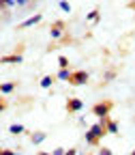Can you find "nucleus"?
<instances>
[{"mask_svg":"<svg viewBox=\"0 0 135 155\" xmlns=\"http://www.w3.org/2000/svg\"><path fill=\"white\" fill-rule=\"evenodd\" d=\"M111 108H114V104H111L109 99H105V101H99V104L92 106V114L99 116V119H107L109 112H111Z\"/></svg>","mask_w":135,"mask_h":155,"instance_id":"f257e3e1","label":"nucleus"},{"mask_svg":"<svg viewBox=\"0 0 135 155\" xmlns=\"http://www.w3.org/2000/svg\"><path fill=\"white\" fill-rule=\"evenodd\" d=\"M69 82H71L73 86H84V84L88 82V73H86L84 69H82V71H75V73H71Z\"/></svg>","mask_w":135,"mask_h":155,"instance_id":"f03ea898","label":"nucleus"},{"mask_svg":"<svg viewBox=\"0 0 135 155\" xmlns=\"http://www.w3.org/2000/svg\"><path fill=\"white\" fill-rule=\"evenodd\" d=\"M90 131H92V134L96 136V138H99V140H101V138H103V136L107 134V127H105V119H101L99 123H94V125L90 127Z\"/></svg>","mask_w":135,"mask_h":155,"instance_id":"7ed1b4c3","label":"nucleus"},{"mask_svg":"<svg viewBox=\"0 0 135 155\" xmlns=\"http://www.w3.org/2000/svg\"><path fill=\"white\" fill-rule=\"evenodd\" d=\"M62 35H64V22L52 24V28H49V37H52V39H60Z\"/></svg>","mask_w":135,"mask_h":155,"instance_id":"20e7f679","label":"nucleus"},{"mask_svg":"<svg viewBox=\"0 0 135 155\" xmlns=\"http://www.w3.org/2000/svg\"><path fill=\"white\" fill-rule=\"evenodd\" d=\"M84 108V101L77 99V97H71V99L67 101V112H80Z\"/></svg>","mask_w":135,"mask_h":155,"instance_id":"39448f33","label":"nucleus"},{"mask_svg":"<svg viewBox=\"0 0 135 155\" xmlns=\"http://www.w3.org/2000/svg\"><path fill=\"white\" fill-rule=\"evenodd\" d=\"M0 63H2V65H17V63H22V54H11V56H2V58H0Z\"/></svg>","mask_w":135,"mask_h":155,"instance_id":"423d86ee","label":"nucleus"},{"mask_svg":"<svg viewBox=\"0 0 135 155\" xmlns=\"http://www.w3.org/2000/svg\"><path fill=\"white\" fill-rule=\"evenodd\" d=\"M43 19V15H32V17H28L26 22H22L19 24V28H30V26H34V24H39Z\"/></svg>","mask_w":135,"mask_h":155,"instance_id":"0eeeda50","label":"nucleus"},{"mask_svg":"<svg viewBox=\"0 0 135 155\" xmlns=\"http://www.w3.org/2000/svg\"><path fill=\"white\" fill-rule=\"evenodd\" d=\"M45 138H47V136H45V131H34L30 140H32V144H41Z\"/></svg>","mask_w":135,"mask_h":155,"instance_id":"6e6552de","label":"nucleus"},{"mask_svg":"<svg viewBox=\"0 0 135 155\" xmlns=\"http://www.w3.org/2000/svg\"><path fill=\"white\" fill-rule=\"evenodd\" d=\"M105 127H107V134H118V123L111 119H105Z\"/></svg>","mask_w":135,"mask_h":155,"instance_id":"1a4fd4ad","label":"nucleus"},{"mask_svg":"<svg viewBox=\"0 0 135 155\" xmlns=\"http://www.w3.org/2000/svg\"><path fill=\"white\" fill-rule=\"evenodd\" d=\"M86 142L94 147V144H99V138H96V136H94V134H92V131L88 129V131H86Z\"/></svg>","mask_w":135,"mask_h":155,"instance_id":"9d476101","label":"nucleus"},{"mask_svg":"<svg viewBox=\"0 0 135 155\" xmlns=\"http://www.w3.org/2000/svg\"><path fill=\"white\" fill-rule=\"evenodd\" d=\"M52 84H54V78H52V75H45V78H41V86H43V88H49Z\"/></svg>","mask_w":135,"mask_h":155,"instance_id":"9b49d317","label":"nucleus"},{"mask_svg":"<svg viewBox=\"0 0 135 155\" xmlns=\"http://www.w3.org/2000/svg\"><path fill=\"white\" fill-rule=\"evenodd\" d=\"M69 78H71L69 69H60V71H58V80H69Z\"/></svg>","mask_w":135,"mask_h":155,"instance_id":"f8f14e48","label":"nucleus"},{"mask_svg":"<svg viewBox=\"0 0 135 155\" xmlns=\"http://www.w3.org/2000/svg\"><path fill=\"white\" fill-rule=\"evenodd\" d=\"M58 65H60V69H69V58L60 56V58H58Z\"/></svg>","mask_w":135,"mask_h":155,"instance_id":"ddd939ff","label":"nucleus"},{"mask_svg":"<svg viewBox=\"0 0 135 155\" xmlns=\"http://www.w3.org/2000/svg\"><path fill=\"white\" fill-rule=\"evenodd\" d=\"M9 131H11V134L15 136V134H22V131H24V127H22V125H15V123H13V125L9 127Z\"/></svg>","mask_w":135,"mask_h":155,"instance_id":"4468645a","label":"nucleus"},{"mask_svg":"<svg viewBox=\"0 0 135 155\" xmlns=\"http://www.w3.org/2000/svg\"><path fill=\"white\" fill-rule=\"evenodd\" d=\"M13 88H15V84H13V82H7V84H2V93H11Z\"/></svg>","mask_w":135,"mask_h":155,"instance_id":"2eb2a0df","label":"nucleus"},{"mask_svg":"<svg viewBox=\"0 0 135 155\" xmlns=\"http://www.w3.org/2000/svg\"><path fill=\"white\" fill-rule=\"evenodd\" d=\"M96 17H99V9H94V11H90V13H88V19H90V22H94Z\"/></svg>","mask_w":135,"mask_h":155,"instance_id":"dca6fc26","label":"nucleus"},{"mask_svg":"<svg viewBox=\"0 0 135 155\" xmlns=\"http://www.w3.org/2000/svg\"><path fill=\"white\" fill-rule=\"evenodd\" d=\"M99 155H111V151H109L107 147H101V149H99Z\"/></svg>","mask_w":135,"mask_h":155,"instance_id":"f3484780","label":"nucleus"},{"mask_svg":"<svg viewBox=\"0 0 135 155\" xmlns=\"http://www.w3.org/2000/svg\"><path fill=\"white\" fill-rule=\"evenodd\" d=\"M60 9H62V11H67V13H69V11H71V5H69V2H60Z\"/></svg>","mask_w":135,"mask_h":155,"instance_id":"a211bd4d","label":"nucleus"},{"mask_svg":"<svg viewBox=\"0 0 135 155\" xmlns=\"http://www.w3.org/2000/svg\"><path fill=\"white\" fill-rule=\"evenodd\" d=\"M52 155H64V149H62V147H58V149H56Z\"/></svg>","mask_w":135,"mask_h":155,"instance_id":"6ab92c4d","label":"nucleus"},{"mask_svg":"<svg viewBox=\"0 0 135 155\" xmlns=\"http://www.w3.org/2000/svg\"><path fill=\"white\" fill-rule=\"evenodd\" d=\"M15 2H17V7H26V5L30 2V0H15Z\"/></svg>","mask_w":135,"mask_h":155,"instance_id":"aec40b11","label":"nucleus"},{"mask_svg":"<svg viewBox=\"0 0 135 155\" xmlns=\"http://www.w3.org/2000/svg\"><path fill=\"white\" fill-rule=\"evenodd\" d=\"M2 110H7V101H5V99H0V112H2Z\"/></svg>","mask_w":135,"mask_h":155,"instance_id":"412c9836","label":"nucleus"},{"mask_svg":"<svg viewBox=\"0 0 135 155\" xmlns=\"http://www.w3.org/2000/svg\"><path fill=\"white\" fill-rule=\"evenodd\" d=\"M5 5H7V7H15L17 2H15V0H5Z\"/></svg>","mask_w":135,"mask_h":155,"instance_id":"4be33fe9","label":"nucleus"},{"mask_svg":"<svg viewBox=\"0 0 135 155\" xmlns=\"http://www.w3.org/2000/svg\"><path fill=\"white\" fill-rule=\"evenodd\" d=\"M64 155H77V151H75V149H71V151H67Z\"/></svg>","mask_w":135,"mask_h":155,"instance_id":"5701e85b","label":"nucleus"},{"mask_svg":"<svg viewBox=\"0 0 135 155\" xmlns=\"http://www.w3.org/2000/svg\"><path fill=\"white\" fill-rule=\"evenodd\" d=\"M5 155H15V151H9V149H5Z\"/></svg>","mask_w":135,"mask_h":155,"instance_id":"b1692460","label":"nucleus"},{"mask_svg":"<svg viewBox=\"0 0 135 155\" xmlns=\"http://www.w3.org/2000/svg\"><path fill=\"white\" fill-rule=\"evenodd\" d=\"M36 155H52V153H47V151H39Z\"/></svg>","mask_w":135,"mask_h":155,"instance_id":"393cba45","label":"nucleus"},{"mask_svg":"<svg viewBox=\"0 0 135 155\" xmlns=\"http://www.w3.org/2000/svg\"><path fill=\"white\" fill-rule=\"evenodd\" d=\"M2 7H7V5H5V0H0V9H2Z\"/></svg>","mask_w":135,"mask_h":155,"instance_id":"a878e982","label":"nucleus"},{"mask_svg":"<svg viewBox=\"0 0 135 155\" xmlns=\"http://www.w3.org/2000/svg\"><path fill=\"white\" fill-rule=\"evenodd\" d=\"M0 155H5V149H0Z\"/></svg>","mask_w":135,"mask_h":155,"instance_id":"bb28decb","label":"nucleus"},{"mask_svg":"<svg viewBox=\"0 0 135 155\" xmlns=\"http://www.w3.org/2000/svg\"><path fill=\"white\" fill-rule=\"evenodd\" d=\"M131 9H135V2H133V5H131Z\"/></svg>","mask_w":135,"mask_h":155,"instance_id":"cd10ccee","label":"nucleus"},{"mask_svg":"<svg viewBox=\"0 0 135 155\" xmlns=\"http://www.w3.org/2000/svg\"><path fill=\"white\" fill-rule=\"evenodd\" d=\"M0 93H2V84H0Z\"/></svg>","mask_w":135,"mask_h":155,"instance_id":"c85d7f7f","label":"nucleus"},{"mask_svg":"<svg viewBox=\"0 0 135 155\" xmlns=\"http://www.w3.org/2000/svg\"><path fill=\"white\" fill-rule=\"evenodd\" d=\"M131 155H135V149H133V153H131Z\"/></svg>","mask_w":135,"mask_h":155,"instance_id":"c756f323","label":"nucleus"}]
</instances>
